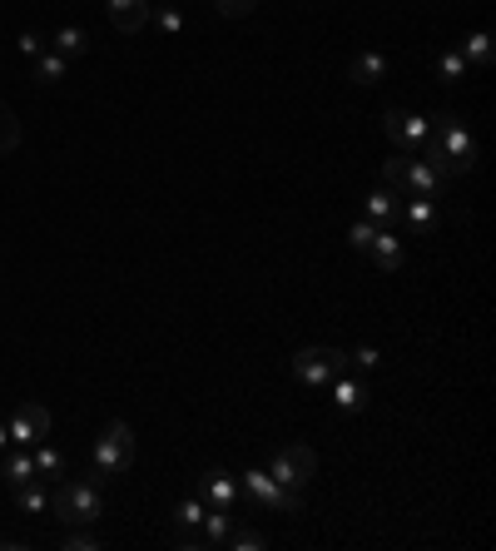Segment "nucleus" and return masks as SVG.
Segmentation results:
<instances>
[{
	"label": "nucleus",
	"mask_w": 496,
	"mask_h": 551,
	"mask_svg": "<svg viewBox=\"0 0 496 551\" xmlns=\"http://www.w3.org/2000/svg\"><path fill=\"white\" fill-rule=\"evenodd\" d=\"M50 517L60 527H95L105 517V497H100V482L90 477H60L55 492H50Z\"/></svg>",
	"instance_id": "1"
},
{
	"label": "nucleus",
	"mask_w": 496,
	"mask_h": 551,
	"mask_svg": "<svg viewBox=\"0 0 496 551\" xmlns=\"http://www.w3.org/2000/svg\"><path fill=\"white\" fill-rule=\"evenodd\" d=\"M90 467H95V477H124L134 467V432H129V422H110L95 437Z\"/></svg>",
	"instance_id": "2"
},
{
	"label": "nucleus",
	"mask_w": 496,
	"mask_h": 551,
	"mask_svg": "<svg viewBox=\"0 0 496 551\" xmlns=\"http://www.w3.org/2000/svg\"><path fill=\"white\" fill-rule=\"evenodd\" d=\"M244 492H248V507L253 512H283V517H293L298 507H303V492H293V487H283L273 472H244Z\"/></svg>",
	"instance_id": "3"
},
{
	"label": "nucleus",
	"mask_w": 496,
	"mask_h": 551,
	"mask_svg": "<svg viewBox=\"0 0 496 551\" xmlns=\"http://www.w3.org/2000/svg\"><path fill=\"white\" fill-rule=\"evenodd\" d=\"M338 373H348V353L343 348H303L293 353V378L308 388H328Z\"/></svg>",
	"instance_id": "4"
},
{
	"label": "nucleus",
	"mask_w": 496,
	"mask_h": 551,
	"mask_svg": "<svg viewBox=\"0 0 496 551\" xmlns=\"http://www.w3.org/2000/svg\"><path fill=\"white\" fill-rule=\"evenodd\" d=\"M382 135L392 139L397 154H422L427 139H432V125L422 115H412V110H387L382 115Z\"/></svg>",
	"instance_id": "5"
},
{
	"label": "nucleus",
	"mask_w": 496,
	"mask_h": 551,
	"mask_svg": "<svg viewBox=\"0 0 496 551\" xmlns=\"http://www.w3.org/2000/svg\"><path fill=\"white\" fill-rule=\"evenodd\" d=\"M283 487H293V492H303L308 482H313V472H318V457H313V447L308 442H293V447H283L278 457H273V467H268Z\"/></svg>",
	"instance_id": "6"
},
{
	"label": "nucleus",
	"mask_w": 496,
	"mask_h": 551,
	"mask_svg": "<svg viewBox=\"0 0 496 551\" xmlns=\"http://www.w3.org/2000/svg\"><path fill=\"white\" fill-rule=\"evenodd\" d=\"M5 427H10V442L15 447H40L50 437V413L40 403H15L5 413Z\"/></svg>",
	"instance_id": "7"
},
{
	"label": "nucleus",
	"mask_w": 496,
	"mask_h": 551,
	"mask_svg": "<svg viewBox=\"0 0 496 551\" xmlns=\"http://www.w3.org/2000/svg\"><path fill=\"white\" fill-rule=\"evenodd\" d=\"M442 174L422 159V154H407V174H402V194H422V199H437L442 194Z\"/></svg>",
	"instance_id": "8"
},
{
	"label": "nucleus",
	"mask_w": 496,
	"mask_h": 551,
	"mask_svg": "<svg viewBox=\"0 0 496 551\" xmlns=\"http://www.w3.org/2000/svg\"><path fill=\"white\" fill-rule=\"evenodd\" d=\"M328 388H333V408H338V413H363V408H368V398H372L368 383H363V378H353V373H338Z\"/></svg>",
	"instance_id": "9"
},
{
	"label": "nucleus",
	"mask_w": 496,
	"mask_h": 551,
	"mask_svg": "<svg viewBox=\"0 0 496 551\" xmlns=\"http://www.w3.org/2000/svg\"><path fill=\"white\" fill-rule=\"evenodd\" d=\"M105 10H110V25L120 35H139L149 25V0H105Z\"/></svg>",
	"instance_id": "10"
},
{
	"label": "nucleus",
	"mask_w": 496,
	"mask_h": 551,
	"mask_svg": "<svg viewBox=\"0 0 496 551\" xmlns=\"http://www.w3.org/2000/svg\"><path fill=\"white\" fill-rule=\"evenodd\" d=\"M0 477L10 482V487H20V482H40V472H35V457H30V447H5V457H0Z\"/></svg>",
	"instance_id": "11"
},
{
	"label": "nucleus",
	"mask_w": 496,
	"mask_h": 551,
	"mask_svg": "<svg viewBox=\"0 0 496 551\" xmlns=\"http://www.w3.org/2000/svg\"><path fill=\"white\" fill-rule=\"evenodd\" d=\"M368 259L382 269V274H392V269H402V239L392 234V229H377L368 244Z\"/></svg>",
	"instance_id": "12"
},
{
	"label": "nucleus",
	"mask_w": 496,
	"mask_h": 551,
	"mask_svg": "<svg viewBox=\"0 0 496 551\" xmlns=\"http://www.w3.org/2000/svg\"><path fill=\"white\" fill-rule=\"evenodd\" d=\"M204 502H209V507H234V502H239V482H234L229 472H219V467L204 472Z\"/></svg>",
	"instance_id": "13"
},
{
	"label": "nucleus",
	"mask_w": 496,
	"mask_h": 551,
	"mask_svg": "<svg viewBox=\"0 0 496 551\" xmlns=\"http://www.w3.org/2000/svg\"><path fill=\"white\" fill-rule=\"evenodd\" d=\"M402 214H407V229H412V234H432V229H437V204L422 199V194H407Z\"/></svg>",
	"instance_id": "14"
},
{
	"label": "nucleus",
	"mask_w": 496,
	"mask_h": 551,
	"mask_svg": "<svg viewBox=\"0 0 496 551\" xmlns=\"http://www.w3.org/2000/svg\"><path fill=\"white\" fill-rule=\"evenodd\" d=\"M348 80H353V85H377V80H387V55H377V50H363V55L353 60Z\"/></svg>",
	"instance_id": "15"
},
{
	"label": "nucleus",
	"mask_w": 496,
	"mask_h": 551,
	"mask_svg": "<svg viewBox=\"0 0 496 551\" xmlns=\"http://www.w3.org/2000/svg\"><path fill=\"white\" fill-rule=\"evenodd\" d=\"M199 527H204V542L209 547H224L229 542V527H234V507H209Z\"/></svg>",
	"instance_id": "16"
},
{
	"label": "nucleus",
	"mask_w": 496,
	"mask_h": 551,
	"mask_svg": "<svg viewBox=\"0 0 496 551\" xmlns=\"http://www.w3.org/2000/svg\"><path fill=\"white\" fill-rule=\"evenodd\" d=\"M50 50H55V55H65V60H75V55H85V50H90V35H85L80 25H65V30H55V35H50Z\"/></svg>",
	"instance_id": "17"
},
{
	"label": "nucleus",
	"mask_w": 496,
	"mask_h": 551,
	"mask_svg": "<svg viewBox=\"0 0 496 551\" xmlns=\"http://www.w3.org/2000/svg\"><path fill=\"white\" fill-rule=\"evenodd\" d=\"M462 60H467L472 70H492V35H487V30H472V35L462 40Z\"/></svg>",
	"instance_id": "18"
},
{
	"label": "nucleus",
	"mask_w": 496,
	"mask_h": 551,
	"mask_svg": "<svg viewBox=\"0 0 496 551\" xmlns=\"http://www.w3.org/2000/svg\"><path fill=\"white\" fill-rule=\"evenodd\" d=\"M15 502H20L25 517H45V512H50V492H45V482H20V487H15Z\"/></svg>",
	"instance_id": "19"
},
{
	"label": "nucleus",
	"mask_w": 496,
	"mask_h": 551,
	"mask_svg": "<svg viewBox=\"0 0 496 551\" xmlns=\"http://www.w3.org/2000/svg\"><path fill=\"white\" fill-rule=\"evenodd\" d=\"M30 457H35V472H40V482H60L65 477V457L55 452V447H30Z\"/></svg>",
	"instance_id": "20"
},
{
	"label": "nucleus",
	"mask_w": 496,
	"mask_h": 551,
	"mask_svg": "<svg viewBox=\"0 0 496 551\" xmlns=\"http://www.w3.org/2000/svg\"><path fill=\"white\" fill-rule=\"evenodd\" d=\"M363 209H368L363 219H372V224H387V229H392V214H397V194H392V189H377V194H368V199H363Z\"/></svg>",
	"instance_id": "21"
},
{
	"label": "nucleus",
	"mask_w": 496,
	"mask_h": 551,
	"mask_svg": "<svg viewBox=\"0 0 496 551\" xmlns=\"http://www.w3.org/2000/svg\"><path fill=\"white\" fill-rule=\"evenodd\" d=\"M65 70H70V60H65V55H55V50L35 55V80H40V85H55V80H65Z\"/></svg>",
	"instance_id": "22"
},
{
	"label": "nucleus",
	"mask_w": 496,
	"mask_h": 551,
	"mask_svg": "<svg viewBox=\"0 0 496 551\" xmlns=\"http://www.w3.org/2000/svg\"><path fill=\"white\" fill-rule=\"evenodd\" d=\"M15 144H20V120H15V110L0 100V154H15Z\"/></svg>",
	"instance_id": "23"
},
{
	"label": "nucleus",
	"mask_w": 496,
	"mask_h": 551,
	"mask_svg": "<svg viewBox=\"0 0 496 551\" xmlns=\"http://www.w3.org/2000/svg\"><path fill=\"white\" fill-rule=\"evenodd\" d=\"M437 80H442V85H457V80H467V60H462V50H447V55L437 60Z\"/></svg>",
	"instance_id": "24"
},
{
	"label": "nucleus",
	"mask_w": 496,
	"mask_h": 551,
	"mask_svg": "<svg viewBox=\"0 0 496 551\" xmlns=\"http://www.w3.org/2000/svg\"><path fill=\"white\" fill-rule=\"evenodd\" d=\"M224 547H234V551H263L268 547V537L263 532H253V527H229V542Z\"/></svg>",
	"instance_id": "25"
},
{
	"label": "nucleus",
	"mask_w": 496,
	"mask_h": 551,
	"mask_svg": "<svg viewBox=\"0 0 496 551\" xmlns=\"http://www.w3.org/2000/svg\"><path fill=\"white\" fill-rule=\"evenodd\" d=\"M204 512H209V507H204L199 497H184V502L174 507V527H199V522H204Z\"/></svg>",
	"instance_id": "26"
},
{
	"label": "nucleus",
	"mask_w": 496,
	"mask_h": 551,
	"mask_svg": "<svg viewBox=\"0 0 496 551\" xmlns=\"http://www.w3.org/2000/svg\"><path fill=\"white\" fill-rule=\"evenodd\" d=\"M60 547H65V551H95V547H100V537H95V532H85V527H65Z\"/></svg>",
	"instance_id": "27"
},
{
	"label": "nucleus",
	"mask_w": 496,
	"mask_h": 551,
	"mask_svg": "<svg viewBox=\"0 0 496 551\" xmlns=\"http://www.w3.org/2000/svg\"><path fill=\"white\" fill-rule=\"evenodd\" d=\"M377 229H387V224H372V219H358V224L348 229V244H353L358 254H368V244H372V234H377Z\"/></svg>",
	"instance_id": "28"
},
{
	"label": "nucleus",
	"mask_w": 496,
	"mask_h": 551,
	"mask_svg": "<svg viewBox=\"0 0 496 551\" xmlns=\"http://www.w3.org/2000/svg\"><path fill=\"white\" fill-rule=\"evenodd\" d=\"M154 20H159V30H164V35H179V30H184V15H179L174 5H159V10H154Z\"/></svg>",
	"instance_id": "29"
},
{
	"label": "nucleus",
	"mask_w": 496,
	"mask_h": 551,
	"mask_svg": "<svg viewBox=\"0 0 496 551\" xmlns=\"http://www.w3.org/2000/svg\"><path fill=\"white\" fill-rule=\"evenodd\" d=\"M214 5H219V15H229V20H244V15L258 10V0H214Z\"/></svg>",
	"instance_id": "30"
},
{
	"label": "nucleus",
	"mask_w": 496,
	"mask_h": 551,
	"mask_svg": "<svg viewBox=\"0 0 496 551\" xmlns=\"http://www.w3.org/2000/svg\"><path fill=\"white\" fill-rule=\"evenodd\" d=\"M174 547H184V551H204L209 542H204V532H199V527H179V532H174Z\"/></svg>",
	"instance_id": "31"
},
{
	"label": "nucleus",
	"mask_w": 496,
	"mask_h": 551,
	"mask_svg": "<svg viewBox=\"0 0 496 551\" xmlns=\"http://www.w3.org/2000/svg\"><path fill=\"white\" fill-rule=\"evenodd\" d=\"M15 50H20V55H30V60H35V55H45V35H35V30H25V35H20V40H15Z\"/></svg>",
	"instance_id": "32"
},
{
	"label": "nucleus",
	"mask_w": 496,
	"mask_h": 551,
	"mask_svg": "<svg viewBox=\"0 0 496 551\" xmlns=\"http://www.w3.org/2000/svg\"><path fill=\"white\" fill-rule=\"evenodd\" d=\"M348 363H353L358 373H368V368H377V363H382V353H377V348H358V353H348Z\"/></svg>",
	"instance_id": "33"
},
{
	"label": "nucleus",
	"mask_w": 496,
	"mask_h": 551,
	"mask_svg": "<svg viewBox=\"0 0 496 551\" xmlns=\"http://www.w3.org/2000/svg\"><path fill=\"white\" fill-rule=\"evenodd\" d=\"M5 447H10V427H5V417H0V457H5Z\"/></svg>",
	"instance_id": "34"
}]
</instances>
